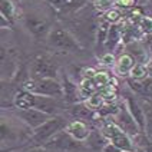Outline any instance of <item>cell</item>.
Instances as JSON below:
<instances>
[{
  "instance_id": "cell-1",
  "label": "cell",
  "mask_w": 152,
  "mask_h": 152,
  "mask_svg": "<svg viewBox=\"0 0 152 152\" xmlns=\"http://www.w3.org/2000/svg\"><path fill=\"white\" fill-rule=\"evenodd\" d=\"M25 89L27 92L42 95V96H50V98H58L63 95V88L55 77L27 80L25 83Z\"/></svg>"
},
{
  "instance_id": "cell-2",
  "label": "cell",
  "mask_w": 152,
  "mask_h": 152,
  "mask_svg": "<svg viewBox=\"0 0 152 152\" xmlns=\"http://www.w3.org/2000/svg\"><path fill=\"white\" fill-rule=\"evenodd\" d=\"M48 43L52 48L62 49V50H75L77 49V43L73 39V36L69 33L68 30L62 27H53L49 33Z\"/></svg>"
},
{
  "instance_id": "cell-3",
  "label": "cell",
  "mask_w": 152,
  "mask_h": 152,
  "mask_svg": "<svg viewBox=\"0 0 152 152\" xmlns=\"http://www.w3.org/2000/svg\"><path fill=\"white\" fill-rule=\"evenodd\" d=\"M103 134L108 136V139L115 146H118L121 151H131L132 149V144H131L128 135L116 124H108L103 128Z\"/></svg>"
},
{
  "instance_id": "cell-4",
  "label": "cell",
  "mask_w": 152,
  "mask_h": 152,
  "mask_svg": "<svg viewBox=\"0 0 152 152\" xmlns=\"http://www.w3.org/2000/svg\"><path fill=\"white\" fill-rule=\"evenodd\" d=\"M33 79H45V77H55L56 76V65L48 58H39L34 60L32 66Z\"/></svg>"
},
{
  "instance_id": "cell-5",
  "label": "cell",
  "mask_w": 152,
  "mask_h": 152,
  "mask_svg": "<svg viewBox=\"0 0 152 152\" xmlns=\"http://www.w3.org/2000/svg\"><path fill=\"white\" fill-rule=\"evenodd\" d=\"M19 116L25 121L29 126L37 129L39 126H42L46 121H49V113L46 112H42L39 109H34V108H30V109H23L19 110Z\"/></svg>"
},
{
  "instance_id": "cell-6",
  "label": "cell",
  "mask_w": 152,
  "mask_h": 152,
  "mask_svg": "<svg viewBox=\"0 0 152 152\" xmlns=\"http://www.w3.org/2000/svg\"><path fill=\"white\" fill-rule=\"evenodd\" d=\"M60 126H62V121L59 118H52L49 121H46L42 126H39L34 131V141L43 142L52 136H55L56 132L60 129Z\"/></svg>"
},
{
  "instance_id": "cell-7",
  "label": "cell",
  "mask_w": 152,
  "mask_h": 152,
  "mask_svg": "<svg viewBox=\"0 0 152 152\" xmlns=\"http://www.w3.org/2000/svg\"><path fill=\"white\" fill-rule=\"evenodd\" d=\"M116 125L124 132H129V134H134V135L139 131V126H138V124L135 122V119L132 118V115L129 113V110L124 109V108L119 110L118 115H116Z\"/></svg>"
},
{
  "instance_id": "cell-8",
  "label": "cell",
  "mask_w": 152,
  "mask_h": 152,
  "mask_svg": "<svg viewBox=\"0 0 152 152\" xmlns=\"http://www.w3.org/2000/svg\"><path fill=\"white\" fill-rule=\"evenodd\" d=\"M26 27L34 34V36H42L46 33V30L49 29V23L48 20L42 16L37 15H29L25 20Z\"/></svg>"
},
{
  "instance_id": "cell-9",
  "label": "cell",
  "mask_w": 152,
  "mask_h": 152,
  "mask_svg": "<svg viewBox=\"0 0 152 152\" xmlns=\"http://www.w3.org/2000/svg\"><path fill=\"white\" fill-rule=\"evenodd\" d=\"M126 105H128L129 113L132 115V118L135 119V122L138 124L139 129H145V113H144V110H142V108L138 105V102H136L134 98L128 96Z\"/></svg>"
},
{
  "instance_id": "cell-10",
  "label": "cell",
  "mask_w": 152,
  "mask_h": 152,
  "mask_svg": "<svg viewBox=\"0 0 152 152\" xmlns=\"http://www.w3.org/2000/svg\"><path fill=\"white\" fill-rule=\"evenodd\" d=\"M36 98H37L36 93L25 91V92L17 93L16 96H15V105L20 110L30 109V108H34V105H36Z\"/></svg>"
},
{
  "instance_id": "cell-11",
  "label": "cell",
  "mask_w": 152,
  "mask_h": 152,
  "mask_svg": "<svg viewBox=\"0 0 152 152\" xmlns=\"http://www.w3.org/2000/svg\"><path fill=\"white\" fill-rule=\"evenodd\" d=\"M53 146H56V148H59V149H73L77 146V141H76L73 136H70L69 134H60V135H55L53 136V139L50 141Z\"/></svg>"
},
{
  "instance_id": "cell-12",
  "label": "cell",
  "mask_w": 152,
  "mask_h": 152,
  "mask_svg": "<svg viewBox=\"0 0 152 152\" xmlns=\"http://www.w3.org/2000/svg\"><path fill=\"white\" fill-rule=\"evenodd\" d=\"M68 134L73 136L76 141H83L89 136V129L82 121H73L68 126Z\"/></svg>"
},
{
  "instance_id": "cell-13",
  "label": "cell",
  "mask_w": 152,
  "mask_h": 152,
  "mask_svg": "<svg viewBox=\"0 0 152 152\" xmlns=\"http://www.w3.org/2000/svg\"><path fill=\"white\" fill-rule=\"evenodd\" d=\"M135 58L132 56V55H122V56H119V59L116 60V73L118 75H126V73H131V70L132 68L135 66Z\"/></svg>"
},
{
  "instance_id": "cell-14",
  "label": "cell",
  "mask_w": 152,
  "mask_h": 152,
  "mask_svg": "<svg viewBox=\"0 0 152 152\" xmlns=\"http://www.w3.org/2000/svg\"><path fill=\"white\" fill-rule=\"evenodd\" d=\"M102 105H103V96H102V93H92L88 98V101H86V106L93 110L101 109Z\"/></svg>"
},
{
  "instance_id": "cell-15",
  "label": "cell",
  "mask_w": 152,
  "mask_h": 152,
  "mask_svg": "<svg viewBox=\"0 0 152 152\" xmlns=\"http://www.w3.org/2000/svg\"><path fill=\"white\" fill-rule=\"evenodd\" d=\"M1 7V17L3 19H12L15 16V4L12 0H0Z\"/></svg>"
},
{
  "instance_id": "cell-16",
  "label": "cell",
  "mask_w": 152,
  "mask_h": 152,
  "mask_svg": "<svg viewBox=\"0 0 152 152\" xmlns=\"http://www.w3.org/2000/svg\"><path fill=\"white\" fill-rule=\"evenodd\" d=\"M110 23L108 20H102L99 23V27H98V42L99 43H106V39H108V33L110 30Z\"/></svg>"
},
{
  "instance_id": "cell-17",
  "label": "cell",
  "mask_w": 152,
  "mask_h": 152,
  "mask_svg": "<svg viewBox=\"0 0 152 152\" xmlns=\"http://www.w3.org/2000/svg\"><path fill=\"white\" fill-rule=\"evenodd\" d=\"M131 77L132 79H135V80H141V79H144L145 76L148 75V69H146V65L144 63H136L135 66L132 68L131 70Z\"/></svg>"
},
{
  "instance_id": "cell-18",
  "label": "cell",
  "mask_w": 152,
  "mask_h": 152,
  "mask_svg": "<svg viewBox=\"0 0 152 152\" xmlns=\"http://www.w3.org/2000/svg\"><path fill=\"white\" fill-rule=\"evenodd\" d=\"M93 82L96 85V88H108V85L110 83V76L108 72H96Z\"/></svg>"
},
{
  "instance_id": "cell-19",
  "label": "cell",
  "mask_w": 152,
  "mask_h": 152,
  "mask_svg": "<svg viewBox=\"0 0 152 152\" xmlns=\"http://www.w3.org/2000/svg\"><path fill=\"white\" fill-rule=\"evenodd\" d=\"M119 39H121L119 29L116 26H110V30H109V33H108V39H106V46L112 49V48L119 42Z\"/></svg>"
},
{
  "instance_id": "cell-20",
  "label": "cell",
  "mask_w": 152,
  "mask_h": 152,
  "mask_svg": "<svg viewBox=\"0 0 152 152\" xmlns=\"http://www.w3.org/2000/svg\"><path fill=\"white\" fill-rule=\"evenodd\" d=\"M113 6V0H96L95 1V7L101 12H109Z\"/></svg>"
},
{
  "instance_id": "cell-21",
  "label": "cell",
  "mask_w": 152,
  "mask_h": 152,
  "mask_svg": "<svg viewBox=\"0 0 152 152\" xmlns=\"http://www.w3.org/2000/svg\"><path fill=\"white\" fill-rule=\"evenodd\" d=\"M89 112H91V109L86 105H77L73 108V115L76 118H86L89 115Z\"/></svg>"
},
{
  "instance_id": "cell-22",
  "label": "cell",
  "mask_w": 152,
  "mask_h": 152,
  "mask_svg": "<svg viewBox=\"0 0 152 152\" xmlns=\"http://www.w3.org/2000/svg\"><path fill=\"white\" fill-rule=\"evenodd\" d=\"M141 29L144 30L145 33L152 34V17L144 16L141 19Z\"/></svg>"
},
{
  "instance_id": "cell-23",
  "label": "cell",
  "mask_w": 152,
  "mask_h": 152,
  "mask_svg": "<svg viewBox=\"0 0 152 152\" xmlns=\"http://www.w3.org/2000/svg\"><path fill=\"white\" fill-rule=\"evenodd\" d=\"M119 19H121V13L115 9H110L109 12L105 13V20H108L109 23H116L119 22Z\"/></svg>"
},
{
  "instance_id": "cell-24",
  "label": "cell",
  "mask_w": 152,
  "mask_h": 152,
  "mask_svg": "<svg viewBox=\"0 0 152 152\" xmlns=\"http://www.w3.org/2000/svg\"><path fill=\"white\" fill-rule=\"evenodd\" d=\"M145 131H146L148 138L152 141V110L146 112L145 115Z\"/></svg>"
},
{
  "instance_id": "cell-25",
  "label": "cell",
  "mask_w": 152,
  "mask_h": 152,
  "mask_svg": "<svg viewBox=\"0 0 152 152\" xmlns=\"http://www.w3.org/2000/svg\"><path fill=\"white\" fill-rule=\"evenodd\" d=\"M142 85H144V93H146L148 96L152 98V77H149L145 82H142Z\"/></svg>"
},
{
  "instance_id": "cell-26",
  "label": "cell",
  "mask_w": 152,
  "mask_h": 152,
  "mask_svg": "<svg viewBox=\"0 0 152 152\" xmlns=\"http://www.w3.org/2000/svg\"><path fill=\"white\" fill-rule=\"evenodd\" d=\"M85 3H86V0H68L66 6L73 7V9H79V7H82Z\"/></svg>"
},
{
  "instance_id": "cell-27",
  "label": "cell",
  "mask_w": 152,
  "mask_h": 152,
  "mask_svg": "<svg viewBox=\"0 0 152 152\" xmlns=\"http://www.w3.org/2000/svg\"><path fill=\"white\" fill-rule=\"evenodd\" d=\"M103 65H112L115 59H113V55H110V53H106V55H103L102 56V60H101Z\"/></svg>"
},
{
  "instance_id": "cell-28",
  "label": "cell",
  "mask_w": 152,
  "mask_h": 152,
  "mask_svg": "<svg viewBox=\"0 0 152 152\" xmlns=\"http://www.w3.org/2000/svg\"><path fill=\"white\" fill-rule=\"evenodd\" d=\"M102 152H121V149H119L118 146H115L113 144H108L103 146V151Z\"/></svg>"
},
{
  "instance_id": "cell-29",
  "label": "cell",
  "mask_w": 152,
  "mask_h": 152,
  "mask_svg": "<svg viewBox=\"0 0 152 152\" xmlns=\"http://www.w3.org/2000/svg\"><path fill=\"white\" fill-rule=\"evenodd\" d=\"M83 73H85V77H89V79H93L95 77V75H96V70L95 69H85L83 70Z\"/></svg>"
},
{
  "instance_id": "cell-30",
  "label": "cell",
  "mask_w": 152,
  "mask_h": 152,
  "mask_svg": "<svg viewBox=\"0 0 152 152\" xmlns=\"http://www.w3.org/2000/svg\"><path fill=\"white\" fill-rule=\"evenodd\" d=\"M116 3H118L119 6H132V4H135V0H116Z\"/></svg>"
},
{
  "instance_id": "cell-31",
  "label": "cell",
  "mask_w": 152,
  "mask_h": 152,
  "mask_svg": "<svg viewBox=\"0 0 152 152\" xmlns=\"http://www.w3.org/2000/svg\"><path fill=\"white\" fill-rule=\"evenodd\" d=\"M102 96H103V99H115V92L105 91V92H102Z\"/></svg>"
},
{
  "instance_id": "cell-32",
  "label": "cell",
  "mask_w": 152,
  "mask_h": 152,
  "mask_svg": "<svg viewBox=\"0 0 152 152\" xmlns=\"http://www.w3.org/2000/svg\"><path fill=\"white\" fill-rule=\"evenodd\" d=\"M27 152H48V151L43 149V148H32V149H29Z\"/></svg>"
},
{
  "instance_id": "cell-33",
  "label": "cell",
  "mask_w": 152,
  "mask_h": 152,
  "mask_svg": "<svg viewBox=\"0 0 152 152\" xmlns=\"http://www.w3.org/2000/svg\"><path fill=\"white\" fill-rule=\"evenodd\" d=\"M146 69H148V75L152 77V60L148 63V65H146Z\"/></svg>"
},
{
  "instance_id": "cell-34",
  "label": "cell",
  "mask_w": 152,
  "mask_h": 152,
  "mask_svg": "<svg viewBox=\"0 0 152 152\" xmlns=\"http://www.w3.org/2000/svg\"><path fill=\"white\" fill-rule=\"evenodd\" d=\"M146 48H148V50L152 52V37L148 39V42H146Z\"/></svg>"
},
{
  "instance_id": "cell-35",
  "label": "cell",
  "mask_w": 152,
  "mask_h": 152,
  "mask_svg": "<svg viewBox=\"0 0 152 152\" xmlns=\"http://www.w3.org/2000/svg\"><path fill=\"white\" fill-rule=\"evenodd\" d=\"M145 1H148V0H135V3H138V4H144Z\"/></svg>"
},
{
  "instance_id": "cell-36",
  "label": "cell",
  "mask_w": 152,
  "mask_h": 152,
  "mask_svg": "<svg viewBox=\"0 0 152 152\" xmlns=\"http://www.w3.org/2000/svg\"><path fill=\"white\" fill-rule=\"evenodd\" d=\"M148 1H149V4H152V0H148Z\"/></svg>"
}]
</instances>
